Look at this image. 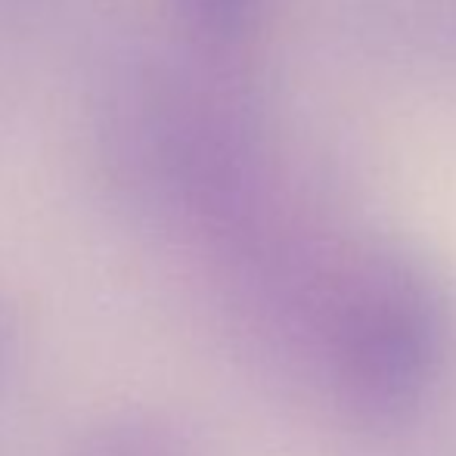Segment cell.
Masks as SVG:
<instances>
[{
  "instance_id": "cell-1",
  "label": "cell",
  "mask_w": 456,
  "mask_h": 456,
  "mask_svg": "<svg viewBox=\"0 0 456 456\" xmlns=\"http://www.w3.org/2000/svg\"><path fill=\"white\" fill-rule=\"evenodd\" d=\"M196 10L211 28L236 31L242 22H246L248 0H196Z\"/></svg>"
}]
</instances>
